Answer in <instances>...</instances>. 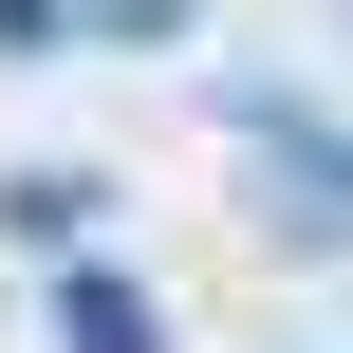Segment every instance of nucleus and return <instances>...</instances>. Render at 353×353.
<instances>
[{"label":"nucleus","instance_id":"obj_5","mask_svg":"<svg viewBox=\"0 0 353 353\" xmlns=\"http://www.w3.org/2000/svg\"><path fill=\"white\" fill-rule=\"evenodd\" d=\"M56 37H74V0H0V74H37Z\"/></svg>","mask_w":353,"mask_h":353},{"label":"nucleus","instance_id":"obj_2","mask_svg":"<svg viewBox=\"0 0 353 353\" xmlns=\"http://www.w3.org/2000/svg\"><path fill=\"white\" fill-rule=\"evenodd\" d=\"M93 223H112V168H0V242L19 261H93Z\"/></svg>","mask_w":353,"mask_h":353},{"label":"nucleus","instance_id":"obj_4","mask_svg":"<svg viewBox=\"0 0 353 353\" xmlns=\"http://www.w3.org/2000/svg\"><path fill=\"white\" fill-rule=\"evenodd\" d=\"M74 37H93V56H186L205 0H74Z\"/></svg>","mask_w":353,"mask_h":353},{"label":"nucleus","instance_id":"obj_1","mask_svg":"<svg viewBox=\"0 0 353 353\" xmlns=\"http://www.w3.org/2000/svg\"><path fill=\"white\" fill-rule=\"evenodd\" d=\"M223 130L261 168V242L279 261H353V112L279 93V74H223Z\"/></svg>","mask_w":353,"mask_h":353},{"label":"nucleus","instance_id":"obj_3","mask_svg":"<svg viewBox=\"0 0 353 353\" xmlns=\"http://www.w3.org/2000/svg\"><path fill=\"white\" fill-rule=\"evenodd\" d=\"M56 353H168V298L112 261H56Z\"/></svg>","mask_w":353,"mask_h":353}]
</instances>
